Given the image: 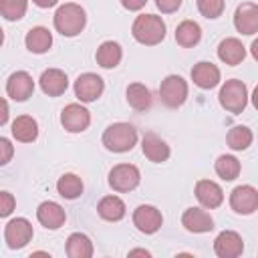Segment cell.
<instances>
[{
    "label": "cell",
    "instance_id": "3",
    "mask_svg": "<svg viewBox=\"0 0 258 258\" xmlns=\"http://www.w3.org/2000/svg\"><path fill=\"white\" fill-rule=\"evenodd\" d=\"M135 143H137V129L131 123L125 121L111 123L103 131V145L113 153H127L135 147Z\"/></svg>",
    "mask_w": 258,
    "mask_h": 258
},
{
    "label": "cell",
    "instance_id": "20",
    "mask_svg": "<svg viewBox=\"0 0 258 258\" xmlns=\"http://www.w3.org/2000/svg\"><path fill=\"white\" fill-rule=\"evenodd\" d=\"M191 81H194V85H198V87L204 89V91L214 89V87H218V83H220V69H218L214 62L200 60V62L194 64V69H191Z\"/></svg>",
    "mask_w": 258,
    "mask_h": 258
},
{
    "label": "cell",
    "instance_id": "4",
    "mask_svg": "<svg viewBox=\"0 0 258 258\" xmlns=\"http://www.w3.org/2000/svg\"><path fill=\"white\" fill-rule=\"evenodd\" d=\"M218 101L228 113L238 115L248 105V89L240 79H230L222 85V89L218 93Z\"/></svg>",
    "mask_w": 258,
    "mask_h": 258
},
{
    "label": "cell",
    "instance_id": "21",
    "mask_svg": "<svg viewBox=\"0 0 258 258\" xmlns=\"http://www.w3.org/2000/svg\"><path fill=\"white\" fill-rule=\"evenodd\" d=\"M218 58L230 67H236L246 58V46L242 44V40H238L234 36L224 38L218 44Z\"/></svg>",
    "mask_w": 258,
    "mask_h": 258
},
{
    "label": "cell",
    "instance_id": "40",
    "mask_svg": "<svg viewBox=\"0 0 258 258\" xmlns=\"http://www.w3.org/2000/svg\"><path fill=\"white\" fill-rule=\"evenodd\" d=\"M6 121H8V103L4 101V103H2V117H0V125H6Z\"/></svg>",
    "mask_w": 258,
    "mask_h": 258
},
{
    "label": "cell",
    "instance_id": "19",
    "mask_svg": "<svg viewBox=\"0 0 258 258\" xmlns=\"http://www.w3.org/2000/svg\"><path fill=\"white\" fill-rule=\"evenodd\" d=\"M196 198H198V202L206 210H214V208L222 206L224 191H222V187L216 181H212V179H200L196 183Z\"/></svg>",
    "mask_w": 258,
    "mask_h": 258
},
{
    "label": "cell",
    "instance_id": "22",
    "mask_svg": "<svg viewBox=\"0 0 258 258\" xmlns=\"http://www.w3.org/2000/svg\"><path fill=\"white\" fill-rule=\"evenodd\" d=\"M10 131H12V137L16 141H20V143H32L38 137V123L30 115H18L12 121Z\"/></svg>",
    "mask_w": 258,
    "mask_h": 258
},
{
    "label": "cell",
    "instance_id": "17",
    "mask_svg": "<svg viewBox=\"0 0 258 258\" xmlns=\"http://www.w3.org/2000/svg\"><path fill=\"white\" fill-rule=\"evenodd\" d=\"M38 85H40L44 95L58 97L69 89V77L60 69H46V71H42V75L38 79Z\"/></svg>",
    "mask_w": 258,
    "mask_h": 258
},
{
    "label": "cell",
    "instance_id": "32",
    "mask_svg": "<svg viewBox=\"0 0 258 258\" xmlns=\"http://www.w3.org/2000/svg\"><path fill=\"white\" fill-rule=\"evenodd\" d=\"M26 8H28V0H0V12L10 22L20 20L26 14Z\"/></svg>",
    "mask_w": 258,
    "mask_h": 258
},
{
    "label": "cell",
    "instance_id": "13",
    "mask_svg": "<svg viewBox=\"0 0 258 258\" xmlns=\"http://www.w3.org/2000/svg\"><path fill=\"white\" fill-rule=\"evenodd\" d=\"M234 26L240 34L252 36L258 32V4L242 2L234 12Z\"/></svg>",
    "mask_w": 258,
    "mask_h": 258
},
{
    "label": "cell",
    "instance_id": "27",
    "mask_svg": "<svg viewBox=\"0 0 258 258\" xmlns=\"http://www.w3.org/2000/svg\"><path fill=\"white\" fill-rule=\"evenodd\" d=\"M67 256L69 258H91L93 256V242L87 234L73 232L67 238Z\"/></svg>",
    "mask_w": 258,
    "mask_h": 258
},
{
    "label": "cell",
    "instance_id": "23",
    "mask_svg": "<svg viewBox=\"0 0 258 258\" xmlns=\"http://www.w3.org/2000/svg\"><path fill=\"white\" fill-rule=\"evenodd\" d=\"M24 44L30 52L34 54H44L50 46H52V34L48 28L44 26H32L26 36H24Z\"/></svg>",
    "mask_w": 258,
    "mask_h": 258
},
{
    "label": "cell",
    "instance_id": "38",
    "mask_svg": "<svg viewBox=\"0 0 258 258\" xmlns=\"http://www.w3.org/2000/svg\"><path fill=\"white\" fill-rule=\"evenodd\" d=\"M38 8H52V6H56L58 4V0H32Z\"/></svg>",
    "mask_w": 258,
    "mask_h": 258
},
{
    "label": "cell",
    "instance_id": "42",
    "mask_svg": "<svg viewBox=\"0 0 258 258\" xmlns=\"http://www.w3.org/2000/svg\"><path fill=\"white\" fill-rule=\"evenodd\" d=\"M250 101H252V105H254V109L258 111V85L254 87V91H252V95H250Z\"/></svg>",
    "mask_w": 258,
    "mask_h": 258
},
{
    "label": "cell",
    "instance_id": "29",
    "mask_svg": "<svg viewBox=\"0 0 258 258\" xmlns=\"http://www.w3.org/2000/svg\"><path fill=\"white\" fill-rule=\"evenodd\" d=\"M252 139H254V135H252V131L246 125H236L226 135V143H228V147L232 151H244V149H248L252 145Z\"/></svg>",
    "mask_w": 258,
    "mask_h": 258
},
{
    "label": "cell",
    "instance_id": "8",
    "mask_svg": "<svg viewBox=\"0 0 258 258\" xmlns=\"http://www.w3.org/2000/svg\"><path fill=\"white\" fill-rule=\"evenodd\" d=\"M105 91V81L95 73H83L75 81V97L81 103L97 101Z\"/></svg>",
    "mask_w": 258,
    "mask_h": 258
},
{
    "label": "cell",
    "instance_id": "41",
    "mask_svg": "<svg viewBox=\"0 0 258 258\" xmlns=\"http://www.w3.org/2000/svg\"><path fill=\"white\" fill-rule=\"evenodd\" d=\"M250 54H252L254 60H258V38L252 40V44H250Z\"/></svg>",
    "mask_w": 258,
    "mask_h": 258
},
{
    "label": "cell",
    "instance_id": "28",
    "mask_svg": "<svg viewBox=\"0 0 258 258\" xmlns=\"http://www.w3.org/2000/svg\"><path fill=\"white\" fill-rule=\"evenodd\" d=\"M127 103L135 111H147L151 107V93L143 83H131L127 85Z\"/></svg>",
    "mask_w": 258,
    "mask_h": 258
},
{
    "label": "cell",
    "instance_id": "12",
    "mask_svg": "<svg viewBox=\"0 0 258 258\" xmlns=\"http://www.w3.org/2000/svg\"><path fill=\"white\" fill-rule=\"evenodd\" d=\"M214 252L220 258H238L244 252V240L234 230H224L214 240Z\"/></svg>",
    "mask_w": 258,
    "mask_h": 258
},
{
    "label": "cell",
    "instance_id": "30",
    "mask_svg": "<svg viewBox=\"0 0 258 258\" xmlns=\"http://www.w3.org/2000/svg\"><path fill=\"white\" fill-rule=\"evenodd\" d=\"M56 191L64 200H75V198H79L83 194V179L79 175H75V173H64L56 181Z\"/></svg>",
    "mask_w": 258,
    "mask_h": 258
},
{
    "label": "cell",
    "instance_id": "39",
    "mask_svg": "<svg viewBox=\"0 0 258 258\" xmlns=\"http://www.w3.org/2000/svg\"><path fill=\"white\" fill-rule=\"evenodd\" d=\"M129 256H151V252L145 248H135V250H129Z\"/></svg>",
    "mask_w": 258,
    "mask_h": 258
},
{
    "label": "cell",
    "instance_id": "34",
    "mask_svg": "<svg viewBox=\"0 0 258 258\" xmlns=\"http://www.w3.org/2000/svg\"><path fill=\"white\" fill-rule=\"evenodd\" d=\"M14 206H16V200L12 198V194L10 191H0V216L8 218L14 210Z\"/></svg>",
    "mask_w": 258,
    "mask_h": 258
},
{
    "label": "cell",
    "instance_id": "14",
    "mask_svg": "<svg viewBox=\"0 0 258 258\" xmlns=\"http://www.w3.org/2000/svg\"><path fill=\"white\" fill-rule=\"evenodd\" d=\"M34 93V81L26 71H16L6 81V95L12 101H26Z\"/></svg>",
    "mask_w": 258,
    "mask_h": 258
},
{
    "label": "cell",
    "instance_id": "16",
    "mask_svg": "<svg viewBox=\"0 0 258 258\" xmlns=\"http://www.w3.org/2000/svg\"><path fill=\"white\" fill-rule=\"evenodd\" d=\"M36 220L40 222V226H44L46 230H58L60 226H64L67 222V212L62 210L60 204L56 202H42L36 208Z\"/></svg>",
    "mask_w": 258,
    "mask_h": 258
},
{
    "label": "cell",
    "instance_id": "33",
    "mask_svg": "<svg viewBox=\"0 0 258 258\" xmlns=\"http://www.w3.org/2000/svg\"><path fill=\"white\" fill-rule=\"evenodd\" d=\"M196 2H198V10H200V14L206 16V18H210V20L222 16L224 6H226L224 0H196Z\"/></svg>",
    "mask_w": 258,
    "mask_h": 258
},
{
    "label": "cell",
    "instance_id": "5",
    "mask_svg": "<svg viewBox=\"0 0 258 258\" xmlns=\"http://www.w3.org/2000/svg\"><path fill=\"white\" fill-rule=\"evenodd\" d=\"M159 99L165 107L177 109L187 99V83L179 75H167L159 85Z\"/></svg>",
    "mask_w": 258,
    "mask_h": 258
},
{
    "label": "cell",
    "instance_id": "18",
    "mask_svg": "<svg viewBox=\"0 0 258 258\" xmlns=\"http://www.w3.org/2000/svg\"><path fill=\"white\" fill-rule=\"evenodd\" d=\"M141 151H143V155H145L149 161H153V163H163V161H167L169 155H171L169 145H167L157 133H151V131L143 135V139H141Z\"/></svg>",
    "mask_w": 258,
    "mask_h": 258
},
{
    "label": "cell",
    "instance_id": "6",
    "mask_svg": "<svg viewBox=\"0 0 258 258\" xmlns=\"http://www.w3.org/2000/svg\"><path fill=\"white\" fill-rule=\"evenodd\" d=\"M139 181H141V173L133 163H117L109 171V185L119 194L133 191L139 185Z\"/></svg>",
    "mask_w": 258,
    "mask_h": 258
},
{
    "label": "cell",
    "instance_id": "7",
    "mask_svg": "<svg viewBox=\"0 0 258 258\" xmlns=\"http://www.w3.org/2000/svg\"><path fill=\"white\" fill-rule=\"evenodd\" d=\"M34 236L32 224L26 218H12L4 226V242L10 250H20L24 248Z\"/></svg>",
    "mask_w": 258,
    "mask_h": 258
},
{
    "label": "cell",
    "instance_id": "24",
    "mask_svg": "<svg viewBox=\"0 0 258 258\" xmlns=\"http://www.w3.org/2000/svg\"><path fill=\"white\" fill-rule=\"evenodd\" d=\"M121 58H123V50H121V44L115 40L101 42L97 52H95V60L103 69H115L121 62Z\"/></svg>",
    "mask_w": 258,
    "mask_h": 258
},
{
    "label": "cell",
    "instance_id": "36",
    "mask_svg": "<svg viewBox=\"0 0 258 258\" xmlns=\"http://www.w3.org/2000/svg\"><path fill=\"white\" fill-rule=\"evenodd\" d=\"M0 149H2V155H0V163H2V165H6V163L10 161V157H12V153H14V149H12V143H10L6 137H0Z\"/></svg>",
    "mask_w": 258,
    "mask_h": 258
},
{
    "label": "cell",
    "instance_id": "31",
    "mask_svg": "<svg viewBox=\"0 0 258 258\" xmlns=\"http://www.w3.org/2000/svg\"><path fill=\"white\" fill-rule=\"evenodd\" d=\"M216 173L224 179V181H234L238 175H240V169H242V165H240V161L234 157V155H228V153H224V155H220L218 159H216Z\"/></svg>",
    "mask_w": 258,
    "mask_h": 258
},
{
    "label": "cell",
    "instance_id": "11",
    "mask_svg": "<svg viewBox=\"0 0 258 258\" xmlns=\"http://www.w3.org/2000/svg\"><path fill=\"white\" fill-rule=\"evenodd\" d=\"M163 224V216L155 206L143 204L133 212V226L141 234H155Z\"/></svg>",
    "mask_w": 258,
    "mask_h": 258
},
{
    "label": "cell",
    "instance_id": "35",
    "mask_svg": "<svg viewBox=\"0 0 258 258\" xmlns=\"http://www.w3.org/2000/svg\"><path fill=\"white\" fill-rule=\"evenodd\" d=\"M155 6H157L159 12H163V14H171V12L179 10L181 0H155Z\"/></svg>",
    "mask_w": 258,
    "mask_h": 258
},
{
    "label": "cell",
    "instance_id": "25",
    "mask_svg": "<svg viewBox=\"0 0 258 258\" xmlns=\"http://www.w3.org/2000/svg\"><path fill=\"white\" fill-rule=\"evenodd\" d=\"M97 212L107 222H119V220L125 218L127 208H125V202L119 196H105L97 204Z\"/></svg>",
    "mask_w": 258,
    "mask_h": 258
},
{
    "label": "cell",
    "instance_id": "15",
    "mask_svg": "<svg viewBox=\"0 0 258 258\" xmlns=\"http://www.w3.org/2000/svg\"><path fill=\"white\" fill-rule=\"evenodd\" d=\"M181 226L187 232L206 234V232L214 230V218L204 210V206L202 208H187L181 214Z\"/></svg>",
    "mask_w": 258,
    "mask_h": 258
},
{
    "label": "cell",
    "instance_id": "37",
    "mask_svg": "<svg viewBox=\"0 0 258 258\" xmlns=\"http://www.w3.org/2000/svg\"><path fill=\"white\" fill-rule=\"evenodd\" d=\"M121 4H123L125 10L135 12V10H141V8L147 4V0H121Z\"/></svg>",
    "mask_w": 258,
    "mask_h": 258
},
{
    "label": "cell",
    "instance_id": "26",
    "mask_svg": "<svg viewBox=\"0 0 258 258\" xmlns=\"http://www.w3.org/2000/svg\"><path fill=\"white\" fill-rule=\"evenodd\" d=\"M202 40V26L196 20H183L175 28V42L183 48H191Z\"/></svg>",
    "mask_w": 258,
    "mask_h": 258
},
{
    "label": "cell",
    "instance_id": "10",
    "mask_svg": "<svg viewBox=\"0 0 258 258\" xmlns=\"http://www.w3.org/2000/svg\"><path fill=\"white\" fill-rule=\"evenodd\" d=\"M230 208L242 216L254 214L258 210V189L252 185H236L230 194Z\"/></svg>",
    "mask_w": 258,
    "mask_h": 258
},
{
    "label": "cell",
    "instance_id": "9",
    "mask_svg": "<svg viewBox=\"0 0 258 258\" xmlns=\"http://www.w3.org/2000/svg\"><path fill=\"white\" fill-rule=\"evenodd\" d=\"M60 125L69 133H83L91 125V113L81 103H69L60 111Z\"/></svg>",
    "mask_w": 258,
    "mask_h": 258
},
{
    "label": "cell",
    "instance_id": "2",
    "mask_svg": "<svg viewBox=\"0 0 258 258\" xmlns=\"http://www.w3.org/2000/svg\"><path fill=\"white\" fill-rule=\"evenodd\" d=\"M131 32L139 44L155 46L165 38V22L157 14H139L131 26Z\"/></svg>",
    "mask_w": 258,
    "mask_h": 258
},
{
    "label": "cell",
    "instance_id": "1",
    "mask_svg": "<svg viewBox=\"0 0 258 258\" xmlns=\"http://www.w3.org/2000/svg\"><path fill=\"white\" fill-rule=\"evenodd\" d=\"M52 22H54L56 32H60L62 36H77L83 32V28L87 24V14H85L83 6L75 4V2H67L56 8Z\"/></svg>",
    "mask_w": 258,
    "mask_h": 258
}]
</instances>
